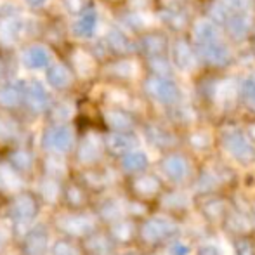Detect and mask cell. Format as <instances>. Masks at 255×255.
Instances as JSON below:
<instances>
[{"instance_id":"cell-1","label":"cell","mask_w":255,"mask_h":255,"mask_svg":"<svg viewBox=\"0 0 255 255\" xmlns=\"http://www.w3.org/2000/svg\"><path fill=\"white\" fill-rule=\"evenodd\" d=\"M179 226L168 217H149L144 224L141 226V238L149 245H156L161 242H168L177 235Z\"/></svg>"},{"instance_id":"cell-2","label":"cell","mask_w":255,"mask_h":255,"mask_svg":"<svg viewBox=\"0 0 255 255\" xmlns=\"http://www.w3.org/2000/svg\"><path fill=\"white\" fill-rule=\"evenodd\" d=\"M226 151L240 163H250L255 158V148L249 137L240 130H228L222 135Z\"/></svg>"},{"instance_id":"cell-3","label":"cell","mask_w":255,"mask_h":255,"mask_svg":"<svg viewBox=\"0 0 255 255\" xmlns=\"http://www.w3.org/2000/svg\"><path fill=\"white\" fill-rule=\"evenodd\" d=\"M160 168L161 174L174 184H182L189 177V172H191V167H189L186 156H182L179 153L165 156L160 163Z\"/></svg>"},{"instance_id":"cell-4","label":"cell","mask_w":255,"mask_h":255,"mask_svg":"<svg viewBox=\"0 0 255 255\" xmlns=\"http://www.w3.org/2000/svg\"><path fill=\"white\" fill-rule=\"evenodd\" d=\"M37 212H38V207L30 195H17L16 198H14V202L10 203V208H9L10 219H12L14 224H17V226H28L35 219Z\"/></svg>"},{"instance_id":"cell-5","label":"cell","mask_w":255,"mask_h":255,"mask_svg":"<svg viewBox=\"0 0 255 255\" xmlns=\"http://www.w3.org/2000/svg\"><path fill=\"white\" fill-rule=\"evenodd\" d=\"M57 228L71 236H85L96 229V219L91 215H63L57 219Z\"/></svg>"},{"instance_id":"cell-6","label":"cell","mask_w":255,"mask_h":255,"mask_svg":"<svg viewBox=\"0 0 255 255\" xmlns=\"http://www.w3.org/2000/svg\"><path fill=\"white\" fill-rule=\"evenodd\" d=\"M146 89H148L151 98L163 104H172L181 98V92H179L177 85L172 80H168V78H161V77L151 78L148 82V85H146Z\"/></svg>"},{"instance_id":"cell-7","label":"cell","mask_w":255,"mask_h":255,"mask_svg":"<svg viewBox=\"0 0 255 255\" xmlns=\"http://www.w3.org/2000/svg\"><path fill=\"white\" fill-rule=\"evenodd\" d=\"M73 144V132L68 127H52L44 134V146L51 151L64 153Z\"/></svg>"},{"instance_id":"cell-8","label":"cell","mask_w":255,"mask_h":255,"mask_svg":"<svg viewBox=\"0 0 255 255\" xmlns=\"http://www.w3.org/2000/svg\"><path fill=\"white\" fill-rule=\"evenodd\" d=\"M200 52L203 54V57L212 64H224L229 57V51L224 44L221 42V38H214V40L202 42L198 44Z\"/></svg>"},{"instance_id":"cell-9","label":"cell","mask_w":255,"mask_h":255,"mask_svg":"<svg viewBox=\"0 0 255 255\" xmlns=\"http://www.w3.org/2000/svg\"><path fill=\"white\" fill-rule=\"evenodd\" d=\"M224 181H226V175L219 168H207V170L202 172V175L196 181V191L207 195V193L215 191L219 186L224 184Z\"/></svg>"},{"instance_id":"cell-10","label":"cell","mask_w":255,"mask_h":255,"mask_svg":"<svg viewBox=\"0 0 255 255\" xmlns=\"http://www.w3.org/2000/svg\"><path fill=\"white\" fill-rule=\"evenodd\" d=\"M103 154V144L96 135H87L78 149V158L82 163H94L101 158Z\"/></svg>"},{"instance_id":"cell-11","label":"cell","mask_w":255,"mask_h":255,"mask_svg":"<svg viewBox=\"0 0 255 255\" xmlns=\"http://www.w3.org/2000/svg\"><path fill=\"white\" fill-rule=\"evenodd\" d=\"M148 154L144 151H137V149H130L122 158V168L128 174H139L148 167Z\"/></svg>"},{"instance_id":"cell-12","label":"cell","mask_w":255,"mask_h":255,"mask_svg":"<svg viewBox=\"0 0 255 255\" xmlns=\"http://www.w3.org/2000/svg\"><path fill=\"white\" fill-rule=\"evenodd\" d=\"M160 186L161 184H160V181H158V177L149 175V174L137 175V177L134 179V182H132L134 191L137 193L139 196H142V198H151V196H154L160 191Z\"/></svg>"},{"instance_id":"cell-13","label":"cell","mask_w":255,"mask_h":255,"mask_svg":"<svg viewBox=\"0 0 255 255\" xmlns=\"http://www.w3.org/2000/svg\"><path fill=\"white\" fill-rule=\"evenodd\" d=\"M222 221L226 222V226H228L229 231L236 233V235H247V233L252 229V221H250L249 215H245L243 212H236V210H228V214H226V217L222 219Z\"/></svg>"},{"instance_id":"cell-14","label":"cell","mask_w":255,"mask_h":255,"mask_svg":"<svg viewBox=\"0 0 255 255\" xmlns=\"http://www.w3.org/2000/svg\"><path fill=\"white\" fill-rule=\"evenodd\" d=\"M24 249L28 255H44L47 249V231L44 228H35L33 231L28 233Z\"/></svg>"},{"instance_id":"cell-15","label":"cell","mask_w":255,"mask_h":255,"mask_svg":"<svg viewBox=\"0 0 255 255\" xmlns=\"http://www.w3.org/2000/svg\"><path fill=\"white\" fill-rule=\"evenodd\" d=\"M172 54H174V63L179 70L182 71H189L193 66H195V57H193L191 49L188 47V44L184 42H177L172 49Z\"/></svg>"},{"instance_id":"cell-16","label":"cell","mask_w":255,"mask_h":255,"mask_svg":"<svg viewBox=\"0 0 255 255\" xmlns=\"http://www.w3.org/2000/svg\"><path fill=\"white\" fill-rule=\"evenodd\" d=\"M24 30H26V26H24L23 19L10 17V19H7L5 23L2 24V28H0V37H2V40L7 42V44H12L14 40H17V38L24 33Z\"/></svg>"},{"instance_id":"cell-17","label":"cell","mask_w":255,"mask_h":255,"mask_svg":"<svg viewBox=\"0 0 255 255\" xmlns=\"http://www.w3.org/2000/svg\"><path fill=\"white\" fill-rule=\"evenodd\" d=\"M106 144L113 153L125 154L127 151H130V149H134L135 139L130 137V135H127V134H120V132H118V134H111L110 137H108Z\"/></svg>"},{"instance_id":"cell-18","label":"cell","mask_w":255,"mask_h":255,"mask_svg":"<svg viewBox=\"0 0 255 255\" xmlns=\"http://www.w3.org/2000/svg\"><path fill=\"white\" fill-rule=\"evenodd\" d=\"M23 186V181L17 175V172L9 165L0 167V189L3 191H17Z\"/></svg>"},{"instance_id":"cell-19","label":"cell","mask_w":255,"mask_h":255,"mask_svg":"<svg viewBox=\"0 0 255 255\" xmlns=\"http://www.w3.org/2000/svg\"><path fill=\"white\" fill-rule=\"evenodd\" d=\"M23 59L28 68H31V70H40V68L47 66L51 57H49V52L45 51L44 47H31L24 52Z\"/></svg>"},{"instance_id":"cell-20","label":"cell","mask_w":255,"mask_h":255,"mask_svg":"<svg viewBox=\"0 0 255 255\" xmlns=\"http://www.w3.org/2000/svg\"><path fill=\"white\" fill-rule=\"evenodd\" d=\"M202 212L205 217L210 219V221H221L228 214V207H226L224 200L221 198H208L207 202L202 205Z\"/></svg>"},{"instance_id":"cell-21","label":"cell","mask_w":255,"mask_h":255,"mask_svg":"<svg viewBox=\"0 0 255 255\" xmlns=\"http://www.w3.org/2000/svg\"><path fill=\"white\" fill-rule=\"evenodd\" d=\"M224 23L228 24L229 31H231L235 37H243V35L249 33L252 21H250V17L247 16V14H235V16L226 17Z\"/></svg>"},{"instance_id":"cell-22","label":"cell","mask_w":255,"mask_h":255,"mask_svg":"<svg viewBox=\"0 0 255 255\" xmlns=\"http://www.w3.org/2000/svg\"><path fill=\"white\" fill-rule=\"evenodd\" d=\"M161 205L172 212H179L188 207L189 198H188V195H184L182 191H170L161 196Z\"/></svg>"},{"instance_id":"cell-23","label":"cell","mask_w":255,"mask_h":255,"mask_svg":"<svg viewBox=\"0 0 255 255\" xmlns=\"http://www.w3.org/2000/svg\"><path fill=\"white\" fill-rule=\"evenodd\" d=\"M87 249L92 255H110L113 252V242L104 235H92L89 238Z\"/></svg>"},{"instance_id":"cell-24","label":"cell","mask_w":255,"mask_h":255,"mask_svg":"<svg viewBox=\"0 0 255 255\" xmlns=\"http://www.w3.org/2000/svg\"><path fill=\"white\" fill-rule=\"evenodd\" d=\"M146 137L153 142L158 148H168V146L174 144V137H172L170 132H167L165 128L160 127H149L146 130Z\"/></svg>"},{"instance_id":"cell-25","label":"cell","mask_w":255,"mask_h":255,"mask_svg":"<svg viewBox=\"0 0 255 255\" xmlns=\"http://www.w3.org/2000/svg\"><path fill=\"white\" fill-rule=\"evenodd\" d=\"M101 217L106 219V221H120L122 217H124L125 214V208L124 205H122L118 200H108V202H104V205L101 207Z\"/></svg>"},{"instance_id":"cell-26","label":"cell","mask_w":255,"mask_h":255,"mask_svg":"<svg viewBox=\"0 0 255 255\" xmlns=\"http://www.w3.org/2000/svg\"><path fill=\"white\" fill-rule=\"evenodd\" d=\"M96 26H98V16H96L94 12H85L84 16L77 21L75 30H77V33L82 35V37H91L96 31Z\"/></svg>"},{"instance_id":"cell-27","label":"cell","mask_w":255,"mask_h":255,"mask_svg":"<svg viewBox=\"0 0 255 255\" xmlns=\"http://www.w3.org/2000/svg\"><path fill=\"white\" fill-rule=\"evenodd\" d=\"M132 235H134V226H132V222L124 221V219L115 221L113 228H111V236H113L117 242H128V240L132 238Z\"/></svg>"},{"instance_id":"cell-28","label":"cell","mask_w":255,"mask_h":255,"mask_svg":"<svg viewBox=\"0 0 255 255\" xmlns=\"http://www.w3.org/2000/svg\"><path fill=\"white\" fill-rule=\"evenodd\" d=\"M195 37H196V42L202 44V42L219 38V33H217V28H215L210 21H198V24H196V28H195Z\"/></svg>"},{"instance_id":"cell-29","label":"cell","mask_w":255,"mask_h":255,"mask_svg":"<svg viewBox=\"0 0 255 255\" xmlns=\"http://www.w3.org/2000/svg\"><path fill=\"white\" fill-rule=\"evenodd\" d=\"M28 101H30V104L35 110H44L49 103V96L40 84H33L30 89V94H28Z\"/></svg>"},{"instance_id":"cell-30","label":"cell","mask_w":255,"mask_h":255,"mask_svg":"<svg viewBox=\"0 0 255 255\" xmlns=\"http://www.w3.org/2000/svg\"><path fill=\"white\" fill-rule=\"evenodd\" d=\"M106 120H108V124L113 128H117V130H127V128L132 127L130 117L122 113V111H108Z\"/></svg>"},{"instance_id":"cell-31","label":"cell","mask_w":255,"mask_h":255,"mask_svg":"<svg viewBox=\"0 0 255 255\" xmlns=\"http://www.w3.org/2000/svg\"><path fill=\"white\" fill-rule=\"evenodd\" d=\"M47 78L56 87H64V85H68V82H70V73L66 71V68H63L61 64H56V66H52L51 70H49Z\"/></svg>"},{"instance_id":"cell-32","label":"cell","mask_w":255,"mask_h":255,"mask_svg":"<svg viewBox=\"0 0 255 255\" xmlns=\"http://www.w3.org/2000/svg\"><path fill=\"white\" fill-rule=\"evenodd\" d=\"M233 249H235V255H255V243L245 235L236 236L233 242Z\"/></svg>"},{"instance_id":"cell-33","label":"cell","mask_w":255,"mask_h":255,"mask_svg":"<svg viewBox=\"0 0 255 255\" xmlns=\"http://www.w3.org/2000/svg\"><path fill=\"white\" fill-rule=\"evenodd\" d=\"M40 193L44 196V200L47 202H56V198L59 196V184H57L54 179H45L40 184Z\"/></svg>"},{"instance_id":"cell-34","label":"cell","mask_w":255,"mask_h":255,"mask_svg":"<svg viewBox=\"0 0 255 255\" xmlns=\"http://www.w3.org/2000/svg\"><path fill=\"white\" fill-rule=\"evenodd\" d=\"M168 255H189L191 254V245L184 240H172L167 247Z\"/></svg>"},{"instance_id":"cell-35","label":"cell","mask_w":255,"mask_h":255,"mask_svg":"<svg viewBox=\"0 0 255 255\" xmlns=\"http://www.w3.org/2000/svg\"><path fill=\"white\" fill-rule=\"evenodd\" d=\"M10 161H12V167L17 170H26L31 167V154L26 151H16L10 156Z\"/></svg>"},{"instance_id":"cell-36","label":"cell","mask_w":255,"mask_h":255,"mask_svg":"<svg viewBox=\"0 0 255 255\" xmlns=\"http://www.w3.org/2000/svg\"><path fill=\"white\" fill-rule=\"evenodd\" d=\"M47 172L52 177H61V175L66 174V165H64V161L61 158L51 156L47 160Z\"/></svg>"},{"instance_id":"cell-37","label":"cell","mask_w":255,"mask_h":255,"mask_svg":"<svg viewBox=\"0 0 255 255\" xmlns=\"http://www.w3.org/2000/svg\"><path fill=\"white\" fill-rule=\"evenodd\" d=\"M17 99H19V94H17L16 89L5 87L0 91V104H3V106H14Z\"/></svg>"},{"instance_id":"cell-38","label":"cell","mask_w":255,"mask_h":255,"mask_svg":"<svg viewBox=\"0 0 255 255\" xmlns=\"http://www.w3.org/2000/svg\"><path fill=\"white\" fill-rule=\"evenodd\" d=\"M52 255H80L77 247L68 242H57L52 249Z\"/></svg>"},{"instance_id":"cell-39","label":"cell","mask_w":255,"mask_h":255,"mask_svg":"<svg viewBox=\"0 0 255 255\" xmlns=\"http://www.w3.org/2000/svg\"><path fill=\"white\" fill-rule=\"evenodd\" d=\"M235 96V84L233 82H222L217 87V98L221 101H228Z\"/></svg>"},{"instance_id":"cell-40","label":"cell","mask_w":255,"mask_h":255,"mask_svg":"<svg viewBox=\"0 0 255 255\" xmlns=\"http://www.w3.org/2000/svg\"><path fill=\"white\" fill-rule=\"evenodd\" d=\"M191 144L195 149H207L210 146V137L205 132H196L191 137Z\"/></svg>"},{"instance_id":"cell-41","label":"cell","mask_w":255,"mask_h":255,"mask_svg":"<svg viewBox=\"0 0 255 255\" xmlns=\"http://www.w3.org/2000/svg\"><path fill=\"white\" fill-rule=\"evenodd\" d=\"M243 98H245V101L250 104V106L255 108V80H247L245 84H243Z\"/></svg>"},{"instance_id":"cell-42","label":"cell","mask_w":255,"mask_h":255,"mask_svg":"<svg viewBox=\"0 0 255 255\" xmlns=\"http://www.w3.org/2000/svg\"><path fill=\"white\" fill-rule=\"evenodd\" d=\"M68 202H70V205H82V202H84V191H82L80 188H77V186H71L70 189H68Z\"/></svg>"},{"instance_id":"cell-43","label":"cell","mask_w":255,"mask_h":255,"mask_svg":"<svg viewBox=\"0 0 255 255\" xmlns=\"http://www.w3.org/2000/svg\"><path fill=\"white\" fill-rule=\"evenodd\" d=\"M75 59L82 61V64H80V63L77 64L78 71H80L82 75H84V73H89V70H92V66H94V64H92V61H91V57H89L87 54H84V52H77Z\"/></svg>"},{"instance_id":"cell-44","label":"cell","mask_w":255,"mask_h":255,"mask_svg":"<svg viewBox=\"0 0 255 255\" xmlns=\"http://www.w3.org/2000/svg\"><path fill=\"white\" fill-rule=\"evenodd\" d=\"M111 42H113V45L117 49H120V51H125V49H128V42L127 38L124 37V33H120V31H113V33L110 35Z\"/></svg>"},{"instance_id":"cell-45","label":"cell","mask_w":255,"mask_h":255,"mask_svg":"<svg viewBox=\"0 0 255 255\" xmlns=\"http://www.w3.org/2000/svg\"><path fill=\"white\" fill-rule=\"evenodd\" d=\"M118 73L124 75V77H130V75L135 73V64L130 63V61H124V63H120L117 66Z\"/></svg>"},{"instance_id":"cell-46","label":"cell","mask_w":255,"mask_h":255,"mask_svg":"<svg viewBox=\"0 0 255 255\" xmlns=\"http://www.w3.org/2000/svg\"><path fill=\"white\" fill-rule=\"evenodd\" d=\"M198 255H221V249L214 243H203L198 249Z\"/></svg>"},{"instance_id":"cell-47","label":"cell","mask_w":255,"mask_h":255,"mask_svg":"<svg viewBox=\"0 0 255 255\" xmlns=\"http://www.w3.org/2000/svg\"><path fill=\"white\" fill-rule=\"evenodd\" d=\"M12 134H14L12 125H10L9 122H5V120L0 118V139H9Z\"/></svg>"},{"instance_id":"cell-48","label":"cell","mask_w":255,"mask_h":255,"mask_svg":"<svg viewBox=\"0 0 255 255\" xmlns=\"http://www.w3.org/2000/svg\"><path fill=\"white\" fill-rule=\"evenodd\" d=\"M226 2V7H231L235 10H245L249 9V0H224Z\"/></svg>"},{"instance_id":"cell-49","label":"cell","mask_w":255,"mask_h":255,"mask_svg":"<svg viewBox=\"0 0 255 255\" xmlns=\"http://www.w3.org/2000/svg\"><path fill=\"white\" fill-rule=\"evenodd\" d=\"M3 243H5V235H3V231L0 229V249L3 247Z\"/></svg>"},{"instance_id":"cell-50","label":"cell","mask_w":255,"mask_h":255,"mask_svg":"<svg viewBox=\"0 0 255 255\" xmlns=\"http://www.w3.org/2000/svg\"><path fill=\"white\" fill-rule=\"evenodd\" d=\"M250 221H252V222H255V203H254L252 210H250Z\"/></svg>"},{"instance_id":"cell-51","label":"cell","mask_w":255,"mask_h":255,"mask_svg":"<svg viewBox=\"0 0 255 255\" xmlns=\"http://www.w3.org/2000/svg\"><path fill=\"white\" fill-rule=\"evenodd\" d=\"M30 3H35V5H38V3H44L45 0H28Z\"/></svg>"},{"instance_id":"cell-52","label":"cell","mask_w":255,"mask_h":255,"mask_svg":"<svg viewBox=\"0 0 255 255\" xmlns=\"http://www.w3.org/2000/svg\"><path fill=\"white\" fill-rule=\"evenodd\" d=\"M250 134H252V137H255V125L252 128H250Z\"/></svg>"},{"instance_id":"cell-53","label":"cell","mask_w":255,"mask_h":255,"mask_svg":"<svg viewBox=\"0 0 255 255\" xmlns=\"http://www.w3.org/2000/svg\"><path fill=\"white\" fill-rule=\"evenodd\" d=\"M254 80H255V77H254Z\"/></svg>"},{"instance_id":"cell-54","label":"cell","mask_w":255,"mask_h":255,"mask_svg":"<svg viewBox=\"0 0 255 255\" xmlns=\"http://www.w3.org/2000/svg\"><path fill=\"white\" fill-rule=\"evenodd\" d=\"M130 255H134V254H130Z\"/></svg>"}]
</instances>
